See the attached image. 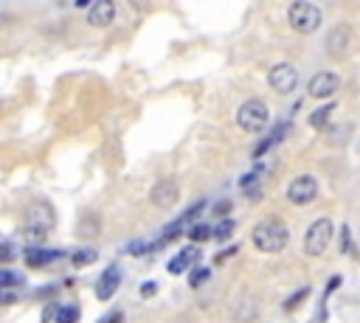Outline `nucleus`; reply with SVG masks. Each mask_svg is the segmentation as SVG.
I'll use <instances>...</instances> for the list:
<instances>
[{"label": "nucleus", "instance_id": "nucleus-1", "mask_svg": "<svg viewBox=\"0 0 360 323\" xmlns=\"http://www.w3.org/2000/svg\"><path fill=\"white\" fill-rule=\"evenodd\" d=\"M250 242L262 253H281L287 247V242H290V230H287V225L281 219L270 216V219H264V222H259L253 228Z\"/></svg>", "mask_w": 360, "mask_h": 323}, {"label": "nucleus", "instance_id": "nucleus-2", "mask_svg": "<svg viewBox=\"0 0 360 323\" xmlns=\"http://www.w3.org/2000/svg\"><path fill=\"white\" fill-rule=\"evenodd\" d=\"M321 20H323L321 8L309 0H292L287 8V22L298 34H315L321 28Z\"/></svg>", "mask_w": 360, "mask_h": 323}, {"label": "nucleus", "instance_id": "nucleus-3", "mask_svg": "<svg viewBox=\"0 0 360 323\" xmlns=\"http://www.w3.org/2000/svg\"><path fill=\"white\" fill-rule=\"evenodd\" d=\"M332 233H335L332 219H326V216L315 219V222L307 228L304 253H307V256H321V253H326V247H329V242H332Z\"/></svg>", "mask_w": 360, "mask_h": 323}, {"label": "nucleus", "instance_id": "nucleus-4", "mask_svg": "<svg viewBox=\"0 0 360 323\" xmlns=\"http://www.w3.org/2000/svg\"><path fill=\"white\" fill-rule=\"evenodd\" d=\"M236 124L245 132H262L264 124H267V107H264V101H259V98L242 101V107L236 110Z\"/></svg>", "mask_w": 360, "mask_h": 323}, {"label": "nucleus", "instance_id": "nucleus-5", "mask_svg": "<svg viewBox=\"0 0 360 323\" xmlns=\"http://www.w3.org/2000/svg\"><path fill=\"white\" fill-rule=\"evenodd\" d=\"M267 84H270L278 95H290V93L298 87V70H295L290 62H278V65L270 67Z\"/></svg>", "mask_w": 360, "mask_h": 323}, {"label": "nucleus", "instance_id": "nucleus-6", "mask_svg": "<svg viewBox=\"0 0 360 323\" xmlns=\"http://www.w3.org/2000/svg\"><path fill=\"white\" fill-rule=\"evenodd\" d=\"M318 197V183L312 174H298L290 185H287V199L292 205H309Z\"/></svg>", "mask_w": 360, "mask_h": 323}, {"label": "nucleus", "instance_id": "nucleus-7", "mask_svg": "<svg viewBox=\"0 0 360 323\" xmlns=\"http://www.w3.org/2000/svg\"><path fill=\"white\" fill-rule=\"evenodd\" d=\"M349 48H352V31L346 25H335L323 39V51L329 59H343Z\"/></svg>", "mask_w": 360, "mask_h": 323}, {"label": "nucleus", "instance_id": "nucleus-8", "mask_svg": "<svg viewBox=\"0 0 360 323\" xmlns=\"http://www.w3.org/2000/svg\"><path fill=\"white\" fill-rule=\"evenodd\" d=\"M53 208L45 202V199H37V202H31L28 205V211H25V222H28V228H39V230H51L53 228Z\"/></svg>", "mask_w": 360, "mask_h": 323}, {"label": "nucleus", "instance_id": "nucleus-9", "mask_svg": "<svg viewBox=\"0 0 360 323\" xmlns=\"http://www.w3.org/2000/svg\"><path fill=\"white\" fill-rule=\"evenodd\" d=\"M338 87H340V79H338V73L321 70V73H315V76L309 79V84H307V93H309L312 98H329V95H332Z\"/></svg>", "mask_w": 360, "mask_h": 323}, {"label": "nucleus", "instance_id": "nucleus-10", "mask_svg": "<svg viewBox=\"0 0 360 323\" xmlns=\"http://www.w3.org/2000/svg\"><path fill=\"white\" fill-rule=\"evenodd\" d=\"M115 20V3L112 0H93L87 8V25L93 28H107Z\"/></svg>", "mask_w": 360, "mask_h": 323}, {"label": "nucleus", "instance_id": "nucleus-11", "mask_svg": "<svg viewBox=\"0 0 360 323\" xmlns=\"http://www.w3.org/2000/svg\"><path fill=\"white\" fill-rule=\"evenodd\" d=\"M177 197H180V188H177L174 180H160V183L149 191V199H152V205H158V208H172V205L177 202Z\"/></svg>", "mask_w": 360, "mask_h": 323}, {"label": "nucleus", "instance_id": "nucleus-12", "mask_svg": "<svg viewBox=\"0 0 360 323\" xmlns=\"http://www.w3.org/2000/svg\"><path fill=\"white\" fill-rule=\"evenodd\" d=\"M200 261V247L197 244H191V247H183L169 264H166V270L172 272V275H180V272H188L194 264Z\"/></svg>", "mask_w": 360, "mask_h": 323}, {"label": "nucleus", "instance_id": "nucleus-13", "mask_svg": "<svg viewBox=\"0 0 360 323\" xmlns=\"http://www.w3.org/2000/svg\"><path fill=\"white\" fill-rule=\"evenodd\" d=\"M118 284H121V270L112 264V267H107V270L101 272V278H98V284H96V298H98V301H110V298L115 295Z\"/></svg>", "mask_w": 360, "mask_h": 323}, {"label": "nucleus", "instance_id": "nucleus-14", "mask_svg": "<svg viewBox=\"0 0 360 323\" xmlns=\"http://www.w3.org/2000/svg\"><path fill=\"white\" fill-rule=\"evenodd\" d=\"M56 258H62V250H45V247H37V244L25 250V264L28 267H48Z\"/></svg>", "mask_w": 360, "mask_h": 323}, {"label": "nucleus", "instance_id": "nucleus-15", "mask_svg": "<svg viewBox=\"0 0 360 323\" xmlns=\"http://www.w3.org/2000/svg\"><path fill=\"white\" fill-rule=\"evenodd\" d=\"M332 110H335V104H323V107H318V110L309 115V126H312V129H326Z\"/></svg>", "mask_w": 360, "mask_h": 323}, {"label": "nucleus", "instance_id": "nucleus-16", "mask_svg": "<svg viewBox=\"0 0 360 323\" xmlns=\"http://www.w3.org/2000/svg\"><path fill=\"white\" fill-rule=\"evenodd\" d=\"M79 317H82L79 306H56V312H53L56 323H79Z\"/></svg>", "mask_w": 360, "mask_h": 323}, {"label": "nucleus", "instance_id": "nucleus-17", "mask_svg": "<svg viewBox=\"0 0 360 323\" xmlns=\"http://www.w3.org/2000/svg\"><path fill=\"white\" fill-rule=\"evenodd\" d=\"M211 236H214V228H208V225H202V222H197V225L188 228V239H191L194 244H202V242H208Z\"/></svg>", "mask_w": 360, "mask_h": 323}, {"label": "nucleus", "instance_id": "nucleus-18", "mask_svg": "<svg viewBox=\"0 0 360 323\" xmlns=\"http://www.w3.org/2000/svg\"><path fill=\"white\" fill-rule=\"evenodd\" d=\"M76 233H79L82 239H93V236L98 233V219H96V216H84V219L79 222Z\"/></svg>", "mask_w": 360, "mask_h": 323}, {"label": "nucleus", "instance_id": "nucleus-19", "mask_svg": "<svg viewBox=\"0 0 360 323\" xmlns=\"http://www.w3.org/2000/svg\"><path fill=\"white\" fill-rule=\"evenodd\" d=\"M70 261H73V267H87V264L96 261V250L93 247H82V250H76L70 256Z\"/></svg>", "mask_w": 360, "mask_h": 323}, {"label": "nucleus", "instance_id": "nucleus-20", "mask_svg": "<svg viewBox=\"0 0 360 323\" xmlns=\"http://www.w3.org/2000/svg\"><path fill=\"white\" fill-rule=\"evenodd\" d=\"M233 228H236L233 219H219V225L214 228V239H217V242H228L231 233H233Z\"/></svg>", "mask_w": 360, "mask_h": 323}, {"label": "nucleus", "instance_id": "nucleus-21", "mask_svg": "<svg viewBox=\"0 0 360 323\" xmlns=\"http://www.w3.org/2000/svg\"><path fill=\"white\" fill-rule=\"evenodd\" d=\"M208 275H211V272H208L205 267H194V270H191V275H188V286H194V289H197L200 284H205V281H208Z\"/></svg>", "mask_w": 360, "mask_h": 323}, {"label": "nucleus", "instance_id": "nucleus-22", "mask_svg": "<svg viewBox=\"0 0 360 323\" xmlns=\"http://www.w3.org/2000/svg\"><path fill=\"white\" fill-rule=\"evenodd\" d=\"M146 250H152V244H146V242H141V239H135V242L127 247V253H129V256H143Z\"/></svg>", "mask_w": 360, "mask_h": 323}, {"label": "nucleus", "instance_id": "nucleus-23", "mask_svg": "<svg viewBox=\"0 0 360 323\" xmlns=\"http://www.w3.org/2000/svg\"><path fill=\"white\" fill-rule=\"evenodd\" d=\"M11 284H20V275L11 272V270H0V289L3 286H11Z\"/></svg>", "mask_w": 360, "mask_h": 323}, {"label": "nucleus", "instance_id": "nucleus-24", "mask_svg": "<svg viewBox=\"0 0 360 323\" xmlns=\"http://www.w3.org/2000/svg\"><path fill=\"white\" fill-rule=\"evenodd\" d=\"M202 208H205V202L200 199V202H194V205H191V208H188V211H186V213H183L180 219H186V222H191L194 216H200V213H202Z\"/></svg>", "mask_w": 360, "mask_h": 323}, {"label": "nucleus", "instance_id": "nucleus-25", "mask_svg": "<svg viewBox=\"0 0 360 323\" xmlns=\"http://www.w3.org/2000/svg\"><path fill=\"white\" fill-rule=\"evenodd\" d=\"M304 295H307V286H301V289H298L292 298H287V301H284V309H292V306H298V303L304 301Z\"/></svg>", "mask_w": 360, "mask_h": 323}, {"label": "nucleus", "instance_id": "nucleus-26", "mask_svg": "<svg viewBox=\"0 0 360 323\" xmlns=\"http://www.w3.org/2000/svg\"><path fill=\"white\" fill-rule=\"evenodd\" d=\"M340 250H343V253H349V250H352V239H349V225H343V228H340Z\"/></svg>", "mask_w": 360, "mask_h": 323}, {"label": "nucleus", "instance_id": "nucleus-27", "mask_svg": "<svg viewBox=\"0 0 360 323\" xmlns=\"http://www.w3.org/2000/svg\"><path fill=\"white\" fill-rule=\"evenodd\" d=\"M155 292H158V284H155V281H143V284H141V295H143V298H152Z\"/></svg>", "mask_w": 360, "mask_h": 323}, {"label": "nucleus", "instance_id": "nucleus-28", "mask_svg": "<svg viewBox=\"0 0 360 323\" xmlns=\"http://www.w3.org/2000/svg\"><path fill=\"white\" fill-rule=\"evenodd\" d=\"M121 320H124V315H121V312L115 309V312H110V315H104V317H101L98 323H121Z\"/></svg>", "mask_w": 360, "mask_h": 323}, {"label": "nucleus", "instance_id": "nucleus-29", "mask_svg": "<svg viewBox=\"0 0 360 323\" xmlns=\"http://www.w3.org/2000/svg\"><path fill=\"white\" fill-rule=\"evenodd\" d=\"M129 6H132V11H138V14L149 11V0H129Z\"/></svg>", "mask_w": 360, "mask_h": 323}, {"label": "nucleus", "instance_id": "nucleus-30", "mask_svg": "<svg viewBox=\"0 0 360 323\" xmlns=\"http://www.w3.org/2000/svg\"><path fill=\"white\" fill-rule=\"evenodd\" d=\"M11 258H14V250L8 244H0V264L3 261H11Z\"/></svg>", "mask_w": 360, "mask_h": 323}, {"label": "nucleus", "instance_id": "nucleus-31", "mask_svg": "<svg viewBox=\"0 0 360 323\" xmlns=\"http://www.w3.org/2000/svg\"><path fill=\"white\" fill-rule=\"evenodd\" d=\"M214 211L222 216V213H228V211H231V202H228V199H222V202H217V205H214Z\"/></svg>", "mask_w": 360, "mask_h": 323}, {"label": "nucleus", "instance_id": "nucleus-32", "mask_svg": "<svg viewBox=\"0 0 360 323\" xmlns=\"http://www.w3.org/2000/svg\"><path fill=\"white\" fill-rule=\"evenodd\" d=\"M93 0H76V8H84V6H90Z\"/></svg>", "mask_w": 360, "mask_h": 323}, {"label": "nucleus", "instance_id": "nucleus-33", "mask_svg": "<svg viewBox=\"0 0 360 323\" xmlns=\"http://www.w3.org/2000/svg\"><path fill=\"white\" fill-rule=\"evenodd\" d=\"M0 20H3V14H0Z\"/></svg>", "mask_w": 360, "mask_h": 323}]
</instances>
